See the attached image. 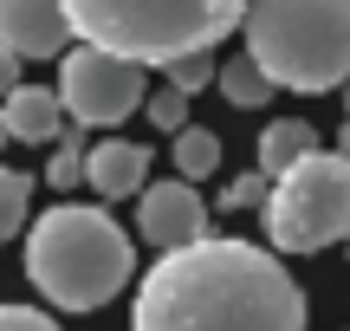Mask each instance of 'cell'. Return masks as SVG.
Listing matches in <instances>:
<instances>
[{
	"label": "cell",
	"instance_id": "obj_1",
	"mask_svg": "<svg viewBox=\"0 0 350 331\" xmlns=\"http://www.w3.org/2000/svg\"><path fill=\"white\" fill-rule=\"evenodd\" d=\"M130 331H305V293L266 247L208 234L143 273Z\"/></svg>",
	"mask_w": 350,
	"mask_h": 331
},
{
	"label": "cell",
	"instance_id": "obj_2",
	"mask_svg": "<svg viewBox=\"0 0 350 331\" xmlns=\"http://www.w3.org/2000/svg\"><path fill=\"white\" fill-rule=\"evenodd\" d=\"M137 247L130 234L111 221V208H85V202H59L33 221L26 234V280L46 306L59 312H98L130 286Z\"/></svg>",
	"mask_w": 350,
	"mask_h": 331
},
{
	"label": "cell",
	"instance_id": "obj_3",
	"mask_svg": "<svg viewBox=\"0 0 350 331\" xmlns=\"http://www.w3.org/2000/svg\"><path fill=\"white\" fill-rule=\"evenodd\" d=\"M78 46H98L124 65H169L214 52L227 33H240L247 7L234 0H72L65 7Z\"/></svg>",
	"mask_w": 350,
	"mask_h": 331
},
{
	"label": "cell",
	"instance_id": "obj_4",
	"mask_svg": "<svg viewBox=\"0 0 350 331\" xmlns=\"http://www.w3.org/2000/svg\"><path fill=\"white\" fill-rule=\"evenodd\" d=\"M240 33L273 91L350 85V0H266L247 7Z\"/></svg>",
	"mask_w": 350,
	"mask_h": 331
},
{
	"label": "cell",
	"instance_id": "obj_5",
	"mask_svg": "<svg viewBox=\"0 0 350 331\" xmlns=\"http://www.w3.org/2000/svg\"><path fill=\"white\" fill-rule=\"evenodd\" d=\"M273 254H325L350 234V163L338 150H312L273 176V195L260 208Z\"/></svg>",
	"mask_w": 350,
	"mask_h": 331
},
{
	"label": "cell",
	"instance_id": "obj_6",
	"mask_svg": "<svg viewBox=\"0 0 350 331\" xmlns=\"http://www.w3.org/2000/svg\"><path fill=\"white\" fill-rule=\"evenodd\" d=\"M52 98H59V111L72 117L78 130H85V124L91 130H111V124H124V117L150 98V85H143L137 65L111 59V52H98V46H72L59 59V85H52Z\"/></svg>",
	"mask_w": 350,
	"mask_h": 331
},
{
	"label": "cell",
	"instance_id": "obj_7",
	"mask_svg": "<svg viewBox=\"0 0 350 331\" xmlns=\"http://www.w3.org/2000/svg\"><path fill=\"white\" fill-rule=\"evenodd\" d=\"M137 234L156 247V254H175V247H195L208 241V202H201L188 182H150L137 208Z\"/></svg>",
	"mask_w": 350,
	"mask_h": 331
},
{
	"label": "cell",
	"instance_id": "obj_8",
	"mask_svg": "<svg viewBox=\"0 0 350 331\" xmlns=\"http://www.w3.org/2000/svg\"><path fill=\"white\" fill-rule=\"evenodd\" d=\"M0 52L13 59H65L72 52V20L52 0H0Z\"/></svg>",
	"mask_w": 350,
	"mask_h": 331
},
{
	"label": "cell",
	"instance_id": "obj_9",
	"mask_svg": "<svg viewBox=\"0 0 350 331\" xmlns=\"http://www.w3.org/2000/svg\"><path fill=\"white\" fill-rule=\"evenodd\" d=\"M85 182H91L98 202H124V195L150 189V150L143 143H124V137L98 143V150H85Z\"/></svg>",
	"mask_w": 350,
	"mask_h": 331
},
{
	"label": "cell",
	"instance_id": "obj_10",
	"mask_svg": "<svg viewBox=\"0 0 350 331\" xmlns=\"http://www.w3.org/2000/svg\"><path fill=\"white\" fill-rule=\"evenodd\" d=\"M0 117H7L13 143H52L65 130V111H59V98H52L46 85H20L7 104H0Z\"/></svg>",
	"mask_w": 350,
	"mask_h": 331
},
{
	"label": "cell",
	"instance_id": "obj_11",
	"mask_svg": "<svg viewBox=\"0 0 350 331\" xmlns=\"http://www.w3.org/2000/svg\"><path fill=\"white\" fill-rule=\"evenodd\" d=\"M318 150V130L305 124V117H279V124H266L260 130V176L273 182V176H286L299 156H312Z\"/></svg>",
	"mask_w": 350,
	"mask_h": 331
},
{
	"label": "cell",
	"instance_id": "obj_12",
	"mask_svg": "<svg viewBox=\"0 0 350 331\" xmlns=\"http://www.w3.org/2000/svg\"><path fill=\"white\" fill-rule=\"evenodd\" d=\"M169 163H175V182H188V189H195L201 176H214V169H221V137H214L208 124H188V130H175V143H169Z\"/></svg>",
	"mask_w": 350,
	"mask_h": 331
},
{
	"label": "cell",
	"instance_id": "obj_13",
	"mask_svg": "<svg viewBox=\"0 0 350 331\" xmlns=\"http://www.w3.org/2000/svg\"><path fill=\"white\" fill-rule=\"evenodd\" d=\"M214 85H221V98L234 104V111H260V104H273V85H266V72L247 59V52H234V59L214 72Z\"/></svg>",
	"mask_w": 350,
	"mask_h": 331
},
{
	"label": "cell",
	"instance_id": "obj_14",
	"mask_svg": "<svg viewBox=\"0 0 350 331\" xmlns=\"http://www.w3.org/2000/svg\"><path fill=\"white\" fill-rule=\"evenodd\" d=\"M26 202H33V182H26L20 169L0 163V247H7L13 234L26 228Z\"/></svg>",
	"mask_w": 350,
	"mask_h": 331
},
{
	"label": "cell",
	"instance_id": "obj_15",
	"mask_svg": "<svg viewBox=\"0 0 350 331\" xmlns=\"http://www.w3.org/2000/svg\"><path fill=\"white\" fill-rule=\"evenodd\" d=\"M46 182L59 195L85 182V137H78V130H72V137H59V150H52V163H46Z\"/></svg>",
	"mask_w": 350,
	"mask_h": 331
},
{
	"label": "cell",
	"instance_id": "obj_16",
	"mask_svg": "<svg viewBox=\"0 0 350 331\" xmlns=\"http://www.w3.org/2000/svg\"><path fill=\"white\" fill-rule=\"evenodd\" d=\"M214 72H221V65H214V52H195V59H175V65H169V91L195 98L201 85H214Z\"/></svg>",
	"mask_w": 350,
	"mask_h": 331
},
{
	"label": "cell",
	"instance_id": "obj_17",
	"mask_svg": "<svg viewBox=\"0 0 350 331\" xmlns=\"http://www.w3.org/2000/svg\"><path fill=\"white\" fill-rule=\"evenodd\" d=\"M143 111H150V124L156 130H169V137H175V130H188V98H182V91H150V98H143Z\"/></svg>",
	"mask_w": 350,
	"mask_h": 331
},
{
	"label": "cell",
	"instance_id": "obj_18",
	"mask_svg": "<svg viewBox=\"0 0 350 331\" xmlns=\"http://www.w3.org/2000/svg\"><path fill=\"white\" fill-rule=\"evenodd\" d=\"M266 195H273V182H266L260 169H253V176H234V182H227L221 208H234V215H240V208H266Z\"/></svg>",
	"mask_w": 350,
	"mask_h": 331
},
{
	"label": "cell",
	"instance_id": "obj_19",
	"mask_svg": "<svg viewBox=\"0 0 350 331\" xmlns=\"http://www.w3.org/2000/svg\"><path fill=\"white\" fill-rule=\"evenodd\" d=\"M0 331H59V319L33 306H0Z\"/></svg>",
	"mask_w": 350,
	"mask_h": 331
},
{
	"label": "cell",
	"instance_id": "obj_20",
	"mask_svg": "<svg viewBox=\"0 0 350 331\" xmlns=\"http://www.w3.org/2000/svg\"><path fill=\"white\" fill-rule=\"evenodd\" d=\"M13 91H20V59H13V52H0V104H7Z\"/></svg>",
	"mask_w": 350,
	"mask_h": 331
},
{
	"label": "cell",
	"instance_id": "obj_21",
	"mask_svg": "<svg viewBox=\"0 0 350 331\" xmlns=\"http://www.w3.org/2000/svg\"><path fill=\"white\" fill-rule=\"evenodd\" d=\"M338 156H344V163H350V124H344V137H338Z\"/></svg>",
	"mask_w": 350,
	"mask_h": 331
},
{
	"label": "cell",
	"instance_id": "obj_22",
	"mask_svg": "<svg viewBox=\"0 0 350 331\" xmlns=\"http://www.w3.org/2000/svg\"><path fill=\"white\" fill-rule=\"evenodd\" d=\"M7 143H13V137H7V117H0V150H7Z\"/></svg>",
	"mask_w": 350,
	"mask_h": 331
},
{
	"label": "cell",
	"instance_id": "obj_23",
	"mask_svg": "<svg viewBox=\"0 0 350 331\" xmlns=\"http://www.w3.org/2000/svg\"><path fill=\"white\" fill-rule=\"evenodd\" d=\"M344 104H350V85H344Z\"/></svg>",
	"mask_w": 350,
	"mask_h": 331
}]
</instances>
